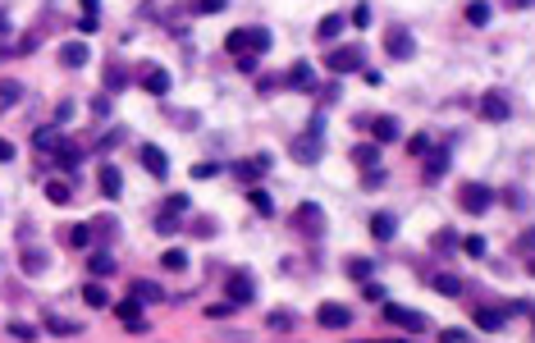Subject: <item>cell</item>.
<instances>
[{
  "instance_id": "6da1fadb",
  "label": "cell",
  "mask_w": 535,
  "mask_h": 343,
  "mask_svg": "<svg viewBox=\"0 0 535 343\" xmlns=\"http://www.w3.org/2000/svg\"><path fill=\"white\" fill-rule=\"evenodd\" d=\"M320 142H325V115H316V119H311V128H306L302 137H293V142H288V151H293L302 165H316V160H320Z\"/></svg>"
},
{
  "instance_id": "7a4b0ae2",
  "label": "cell",
  "mask_w": 535,
  "mask_h": 343,
  "mask_svg": "<svg viewBox=\"0 0 535 343\" xmlns=\"http://www.w3.org/2000/svg\"><path fill=\"white\" fill-rule=\"evenodd\" d=\"M384 316H389V325H398V330H407V334H426V330H430V316H426V311L398 307V302H389V307H384Z\"/></svg>"
},
{
  "instance_id": "3957f363",
  "label": "cell",
  "mask_w": 535,
  "mask_h": 343,
  "mask_svg": "<svg viewBox=\"0 0 535 343\" xmlns=\"http://www.w3.org/2000/svg\"><path fill=\"white\" fill-rule=\"evenodd\" d=\"M288 224L302 229V233H325V206H320V201H302V206L288 215Z\"/></svg>"
},
{
  "instance_id": "277c9868",
  "label": "cell",
  "mask_w": 535,
  "mask_h": 343,
  "mask_svg": "<svg viewBox=\"0 0 535 343\" xmlns=\"http://www.w3.org/2000/svg\"><path fill=\"white\" fill-rule=\"evenodd\" d=\"M256 298V279L247 275V270H229V279H224V302H233V307H242V302Z\"/></svg>"
},
{
  "instance_id": "5b68a950",
  "label": "cell",
  "mask_w": 535,
  "mask_h": 343,
  "mask_svg": "<svg viewBox=\"0 0 535 343\" xmlns=\"http://www.w3.org/2000/svg\"><path fill=\"white\" fill-rule=\"evenodd\" d=\"M481 115H485L490 124H508V115H513V101H508V92H503V87H490V92L481 97Z\"/></svg>"
},
{
  "instance_id": "8992f818",
  "label": "cell",
  "mask_w": 535,
  "mask_h": 343,
  "mask_svg": "<svg viewBox=\"0 0 535 343\" xmlns=\"http://www.w3.org/2000/svg\"><path fill=\"white\" fill-rule=\"evenodd\" d=\"M384 51H389L393 60H412V56H416V37H412V28H398V23H393L389 33H384Z\"/></svg>"
},
{
  "instance_id": "52a82bcc",
  "label": "cell",
  "mask_w": 535,
  "mask_h": 343,
  "mask_svg": "<svg viewBox=\"0 0 535 343\" xmlns=\"http://www.w3.org/2000/svg\"><path fill=\"white\" fill-rule=\"evenodd\" d=\"M490 201H494V192L485 188V183H462V192H458V206H462V210H471V215L490 210Z\"/></svg>"
},
{
  "instance_id": "ba28073f",
  "label": "cell",
  "mask_w": 535,
  "mask_h": 343,
  "mask_svg": "<svg viewBox=\"0 0 535 343\" xmlns=\"http://www.w3.org/2000/svg\"><path fill=\"white\" fill-rule=\"evenodd\" d=\"M316 325H320V330H348V325H352V307H343V302H325V307L316 311Z\"/></svg>"
},
{
  "instance_id": "9c48e42d",
  "label": "cell",
  "mask_w": 535,
  "mask_h": 343,
  "mask_svg": "<svg viewBox=\"0 0 535 343\" xmlns=\"http://www.w3.org/2000/svg\"><path fill=\"white\" fill-rule=\"evenodd\" d=\"M329 74H352V69H361V51L357 46H339V51H329L325 56Z\"/></svg>"
},
{
  "instance_id": "30bf717a",
  "label": "cell",
  "mask_w": 535,
  "mask_h": 343,
  "mask_svg": "<svg viewBox=\"0 0 535 343\" xmlns=\"http://www.w3.org/2000/svg\"><path fill=\"white\" fill-rule=\"evenodd\" d=\"M170 87H174L170 69H160V65H147L142 69V92H151V97H170Z\"/></svg>"
},
{
  "instance_id": "8fae6325",
  "label": "cell",
  "mask_w": 535,
  "mask_h": 343,
  "mask_svg": "<svg viewBox=\"0 0 535 343\" xmlns=\"http://www.w3.org/2000/svg\"><path fill=\"white\" fill-rule=\"evenodd\" d=\"M142 165H147L151 178H170V156H165L156 142H142Z\"/></svg>"
},
{
  "instance_id": "7c38bea8",
  "label": "cell",
  "mask_w": 535,
  "mask_h": 343,
  "mask_svg": "<svg viewBox=\"0 0 535 343\" xmlns=\"http://www.w3.org/2000/svg\"><path fill=\"white\" fill-rule=\"evenodd\" d=\"M138 307H142V302H133V298H124V302H115V316H120V321L129 325L133 334H147V321H142V311H138Z\"/></svg>"
},
{
  "instance_id": "4fadbf2b",
  "label": "cell",
  "mask_w": 535,
  "mask_h": 343,
  "mask_svg": "<svg viewBox=\"0 0 535 343\" xmlns=\"http://www.w3.org/2000/svg\"><path fill=\"white\" fill-rule=\"evenodd\" d=\"M398 133H403V128H398V119H393V115H380V119H371V137H375V147H380V142H393Z\"/></svg>"
},
{
  "instance_id": "5bb4252c",
  "label": "cell",
  "mask_w": 535,
  "mask_h": 343,
  "mask_svg": "<svg viewBox=\"0 0 535 343\" xmlns=\"http://www.w3.org/2000/svg\"><path fill=\"white\" fill-rule=\"evenodd\" d=\"M60 65H65V69H83V65H88V46H83V42H65V46H60Z\"/></svg>"
},
{
  "instance_id": "9a60e30c",
  "label": "cell",
  "mask_w": 535,
  "mask_h": 343,
  "mask_svg": "<svg viewBox=\"0 0 535 343\" xmlns=\"http://www.w3.org/2000/svg\"><path fill=\"white\" fill-rule=\"evenodd\" d=\"M101 192H106V197H120L124 192V174H120V165H101Z\"/></svg>"
},
{
  "instance_id": "2e32d148",
  "label": "cell",
  "mask_w": 535,
  "mask_h": 343,
  "mask_svg": "<svg viewBox=\"0 0 535 343\" xmlns=\"http://www.w3.org/2000/svg\"><path fill=\"white\" fill-rule=\"evenodd\" d=\"M352 165L375 169V165H380V147H375V142H357V147H352Z\"/></svg>"
},
{
  "instance_id": "e0dca14e",
  "label": "cell",
  "mask_w": 535,
  "mask_h": 343,
  "mask_svg": "<svg viewBox=\"0 0 535 343\" xmlns=\"http://www.w3.org/2000/svg\"><path fill=\"white\" fill-rule=\"evenodd\" d=\"M503 321H508V316H503L499 307H481V311H476V330H485V334L503 330Z\"/></svg>"
},
{
  "instance_id": "ac0fdd59",
  "label": "cell",
  "mask_w": 535,
  "mask_h": 343,
  "mask_svg": "<svg viewBox=\"0 0 535 343\" xmlns=\"http://www.w3.org/2000/svg\"><path fill=\"white\" fill-rule=\"evenodd\" d=\"M224 51H233L238 60H247V51H252V33H247V28H233V33L224 37Z\"/></svg>"
},
{
  "instance_id": "d6986e66",
  "label": "cell",
  "mask_w": 535,
  "mask_h": 343,
  "mask_svg": "<svg viewBox=\"0 0 535 343\" xmlns=\"http://www.w3.org/2000/svg\"><path fill=\"white\" fill-rule=\"evenodd\" d=\"M160 298H165V288L156 279H138L133 284V302H160Z\"/></svg>"
},
{
  "instance_id": "ffe728a7",
  "label": "cell",
  "mask_w": 535,
  "mask_h": 343,
  "mask_svg": "<svg viewBox=\"0 0 535 343\" xmlns=\"http://www.w3.org/2000/svg\"><path fill=\"white\" fill-rule=\"evenodd\" d=\"M393 229H398V224H393V215H389V210H375V215H371V233L380 238V243H389V238H393Z\"/></svg>"
},
{
  "instance_id": "44dd1931",
  "label": "cell",
  "mask_w": 535,
  "mask_h": 343,
  "mask_svg": "<svg viewBox=\"0 0 535 343\" xmlns=\"http://www.w3.org/2000/svg\"><path fill=\"white\" fill-rule=\"evenodd\" d=\"M284 83H293L297 92H311V65H306V60H297V65L284 74Z\"/></svg>"
},
{
  "instance_id": "7402d4cb",
  "label": "cell",
  "mask_w": 535,
  "mask_h": 343,
  "mask_svg": "<svg viewBox=\"0 0 535 343\" xmlns=\"http://www.w3.org/2000/svg\"><path fill=\"white\" fill-rule=\"evenodd\" d=\"M462 14H467V23H471V28H485V23L494 19V5H485V0H476V5H467V10H462Z\"/></svg>"
},
{
  "instance_id": "603a6c76",
  "label": "cell",
  "mask_w": 535,
  "mask_h": 343,
  "mask_svg": "<svg viewBox=\"0 0 535 343\" xmlns=\"http://www.w3.org/2000/svg\"><path fill=\"white\" fill-rule=\"evenodd\" d=\"M430 284H435V293H444V298H462V279L458 275H430Z\"/></svg>"
},
{
  "instance_id": "cb8c5ba5",
  "label": "cell",
  "mask_w": 535,
  "mask_h": 343,
  "mask_svg": "<svg viewBox=\"0 0 535 343\" xmlns=\"http://www.w3.org/2000/svg\"><path fill=\"white\" fill-rule=\"evenodd\" d=\"M33 147H37V151H55V147H60V128H55V124L37 128V133H33Z\"/></svg>"
},
{
  "instance_id": "d4e9b609",
  "label": "cell",
  "mask_w": 535,
  "mask_h": 343,
  "mask_svg": "<svg viewBox=\"0 0 535 343\" xmlns=\"http://www.w3.org/2000/svg\"><path fill=\"white\" fill-rule=\"evenodd\" d=\"M46 201H55V206H69V201H74V188H69V183H60V178H51V183H46Z\"/></svg>"
},
{
  "instance_id": "484cf974",
  "label": "cell",
  "mask_w": 535,
  "mask_h": 343,
  "mask_svg": "<svg viewBox=\"0 0 535 343\" xmlns=\"http://www.w3.org/2000/svg\"><path fill=\"white\" fill-rule=\"evenodd\" d=\"M448 174V151H426V178H444Z\"/></svg>"
},
{
  "instance_id": "4316f807",
  "label": "cell",
  "mask_w": 535,
  "mask_h": 343,
  "mask_svg": "<svg viewBox=\"0 0 535 343\" xmlns=\"http://www.w3.org/2000/svg\"><path fill=\"white\" fill-rule=\"evenodd\" d=\"M51 156H55V165H60V169H74V165H78V156H83V151H78L74 142H60Z\"/></svg>"
},
{
  "instance_id": "83f0119b",
  "label": "cell",
  "mask_w": 535,
  "mask_h": 343,
  "mask_svg": "<svg viewBox=\"0 0 535 343\" xmlns=\"http://www.w3.org/2000/svg\"><path fill=\"white\" fill-rule=\"evenodd\" d=\"M97 14H101V5H97V0H88V5H83V14H78V28H83V33H97V28H101Z\"/></svg>"
},
{
  "instance_id": "f1b7e54d",
  "label": "cell",
  "mask_w": 535,
  "mask_h": 343,
  "mask_svg": "<svg viewBox=\"0 0 535 343\" xmlns=\"http://www.w3.org/2000/svg\"><path fill=\"white\" fill-rule=\"evenodd\" d=\"M88 270H92L97 279H110V275H115V261H110V252H97V256L88 261Z\"/></svg>"
},
{
  "instance_id": "f546056e",
  "label": "cell",
  "mask_w": 535,
  "mask_h": 343,
  "mask_svg": "<svg viewBox=\"0 0 535 343\" xmlns=\"http://www.w3.org/2000/svg\"><path fill=\"white\" fill-rule=\"evenodd\" d=\"M339 33H343V19H339V14H329V19H320V28H316V37H320V42H334Z\"/></svg>"
},
{
  "instance_id": "4dcf8cb0",
  "label": "cell",
  "mask_w": 535,
  "mask_h": 343,
  "mask_svg": "<svg viewBox=\"0 0 535 343\" xmlns=\"http://www.w3.org/2000/svg\"><path fill=\"white\" fill-rule=\"evenodd\" d=\"M65 243L69 247H88L92 243V229H88V224H69V229H65Z\"/></svg>"
},
{
  "instance_id": "1f68e13d",
  "label": "cell",
  "mask_w": 535,
  "mask_h": 343,
  "mask_svg": "<svg viewBox=\"0 0 535 343\" xmlns=\"http://www.w3.org/2000/svg\"><path fill=\"white\" fill-rule=\"evenodd\" d=\"M265 169H270V156H256V160H242V165H238V174L242 178H256V174H265Z\"/></svg>"
},
{
  "instance_id": "d6a6232c",
  "label": "cell",
  "mask_w": 535,
  "mask_h": 343,
  "mask_svg": "<svg viewBox=\"0 0 535 343\" xmlns=\"http://www.w3.org/2000/svg\"><path fill=\"white\" fill-rule=\"evenodd\" d=\"M247 33H252V60L261 51H270V28H247Z\"/></svg>"
},
{
  "instance_id": "836d02e7",
  "label": "cell",
  "mask_w": 535,
  "mask_h": 343,
  "mask_svg": "<svg viewBox=\"0 0 535 343\" xmlns=\"http://www.w3.org/2000/svg\"><path fill=\"white\" fill-rule=\"evenodd\" d=\"M247 201H252L256 210H261V215H274V201H270V192H265V188H252V192H247Z\"/></svg>"
},
{
  "instance_id": "e575fe53",
  "label": "cell",
  "mask_w": 535,
  "mask_h": 343,
  "mask_svg": "<svg viewBox=\"0 0 535 343\" xmlns=\"http://www.w3.org/2000/svg\"><path fill=\"white\" fill-rule=\"evenodd\" d=\"M160 266H165V270H183V266H188V252H183V247H170V252L160 256Z\"/></svg>"
},
{
  "instance_id": "d590c367",
  "label": "cell",
  "mask_w": 535,
  "mask_h": 343,
  "mask_svg": "<svg viewBox=\"0 0 535 343\" xmlns=\"http://www.w3.org/2000/svg\"><path fill=\"white\" fill-rule=\"evenodd\" d=\"M83 302H88V307H110V298H106V288H101V284L83 288Z\"/></svg>"
},
{
  "instance_id": "8d00e7d4",
  "label": "cell",
  "mask_w": 535,
  "mask_h": 343,
  "mask_svg": "<svg viewBox=\"0 0 535 343\" xmlns=\"http://www.w3.org/2000/svg\"><path fill=\"white\" fill-rule=\"evenodd\" d=\"M46 330H51V334H78V325H74V321H65V316H55V311H51V316H46Z\"/></svg>"
},
{
  "instance_id": "74e56055",
  "label": "cell",
  "mask_w": 535,
  "mask_h": 343,
  "mask_svg": "<svg viewBox=\"0 0 535 343\" xmlns=\"http://www.w3.org/2000/svg\"><path fill=\"white\" fill-rule=\"evenodd\" d=\"M343 23H352V28H366V23H371V5H352Z\"/></svg>"
},
{
  "instance_id": "f35d334b",
  "label": "cell",
  "mask_w": 535,
  "mask_h": 343,
  "mask_svg": "<svg viewBox=\"0 0 535 343\" xmlns=\"http://www.w3.org/2000/svg\"><path fill=\"white\" fill-rule=\"evenodd\" d=\"M265 325H270V330H293V311H270Z\"/></svg>"
},
{
  "instance_id": "ab89813d",
  "label": "cell",
  "mask_w": 535,
  "mask_h": 343,
  "mask_svg": "<svg viewBox=\"0 0 535 343\" xmlns=\"http://www.w3.org/2000/svg\"><path fill=\"white\" fill-rule=\"evenodd\" d=\"M19 97H23V83H14V78H10V83H0V101H5V106H14Z\"/></svg>"
},
{
  "instance_id": "60d3db41",
  "label": "cell",
  "mask_w": 535,
  "mask_h": 343,
  "mask_svg": "<svg viewBox=\"0 0 535 343\" xmlns=\"http://www.w3.org/2000/svg\"><path fill=\"white\" fill-rule=\"evenodd\" d=\"M10 334L14 339H33L37 343V325H28V321H10Z\"/></svg>"
},
{
  "instance_id": "b9f144b4",
  "label": "cell",
  "mask_w": 535,
  "mask_h": 343,
  "mask_svg": "<svg viewBox=\"0 0 535 343\" xmlns=\"http://www.w3.org/2000/svg\"><path fill=\"white\" fill-rule=\"evenodd\" d=\"M23 266H28V275H42V266H46V252H23Z\"/></svg>"
},
{
  "instance_id": "7bdbcfd3",
  "label": "cell",
  "mask_w": 535,
  "mask_h": 343,
  "mask_svg": "<svg viewBox=\"0 0 535 343\" xmlns=\"http://www.w3.org/2000/svg\"><path fill=\"white\" fill-rule=\"evenodd\" d=\"M106 83H110V87H124V65H120V60H110V65H106Z\"/></svg>"
},
{
  "instance_id": "ee69618b",
  "label": "cell",
  "mask_w": 535,
  "mask_h": 343,
  "mask_svg": "<svg viewBox=\"0 0 535 343\" xmlns=\"http://www.w3.org/2000/svg\"><path fill=\"white\" fill-rule=\"evenodd\" d=\"M188 206H192V201H188L183 192H179V197H170V201H165V215H183Z\"/></svg>"
},
{
  "instance_id": "f6af8a7d",
  "label": "cell",
  "mask_w": 535,
  "mask_h": 343,
  "mask_svg": "<svg viewBox=\"0 0 535 343\" xmlns=\"http://www.w3.org/2000/svg\"><path fill=\"white\" fill-rule=\"evenodd\" d=\"M407 151H412V156H426V151H430V137H426V133L407 137Z\"/></svg>"
},
{
  "instance_id": "bcb514c9",
  "label": "cell",
  "mask_w": 535,
  "mask_h": 343,
  "mask_svg": "<svg viewBox=\"0 0 535 343\" xmlns=\"http://www.w3.org/2000/svg\"><path fill=\"white\" fill-rule=\"evenodd\" d=\"M220 174V160L211 165V160H201V165H192V178H215Z\"/></svg>"
},
{
  "instance_id": "7dc6e473",
  "label": "cell",
  "mask_w": 535,
  "mask_h": 343,
  "mask_svg": "<svg viewBox=\"0 0 535 343\" xmlns=\"http://www.w3.org/2000/svg\"><path fill=\"white\" fill-rule=\"evenodd\" d=\"M462 252H467V256H485V238H462Z\"/></svg>"
},
{
  "instance_id": "c3c4849f",
  "label": "cell",
  "mask_w": 535,
  "mask_h": 343,
  "mask_svg": "<svg viewBox=\"0 0 535 343\" xmlns=\"http://www.w3.org/2000/svg\"><path fill=\"white\" fill-rule=\"evenodd\" d=\"M471 334L467 330H439V343H467Z\"/></svg>"
},
{
  "instance_id": "681fc988",
  "label": "cell",
  "mask_w": 535,
  "mask_h": 343,
  "mask_svg": "<svg viewBox=\"0 0 535 343\" xmlns=\"http://www.w3.org/2000/svg\"><path fill=\"white\" fill-rule=\"evenodd\" d=\"M348 275L352 279H366V275H371V261H348Z\"/></svg>"
},
{
  "instance_id": "f907efd6",
  "label": "cell",
  "mask_w": 535,
  "mask_h": 343,
  "mask_svg": "<svg viewBox=\"0 0 535 343\" xmlns=\"http://www.w3.org/2000/svg\"><path fill=\"white\" fill-rule=\"evenodd\" d=\"M229 311H233V302H211V307H206V316L215 321V316H229Z\"/></svg>"
},
{
  "instance_id": "816d5d0a",
  "label": "cell",
  "mask_w": 535,
  "mask_h": 343,
  "mask_svg": "<svg viewBox=\"0 0 535 343\" xmlns=\"http://www.w3.org/2000/svg\"><path fill=\"white\" fill-rule=\"evenodd\" d=\"M224 10V0H201V5H197V14H220Z\"/></svg>"
},
{
  "instance_id": "f5cc1de1",
  "label": "cell",
  "mask_w": 535,
  "mask_h": 343,
  "mask_svg": "<svg viewBox=\"0 0 535 343\" xmlns=\"http://www.w3.org/2000/svg\"><path fill=\"white\" fill-rule=\"evenodd\" d=\"M92 110H97L101 119H106V115H110V97H97V101H92Z\"/></svg>"
},
{
  "instance_id": "db71d44e",
  "label": "cell",
  "mask_w": 535,
  "mask_h": 343,
  "mask_svg": "<svg viewBox=\"0 0 535 343\" xmlns=\"http://www.w3.org/2000/svg\"><path fill=\"white\" fill-rule=\"evenodd\" d=\"M0 160H14V142H5V137H0Z\"/></svg>"
},
{
  "instance_id": "11a10c76",
  "label": "cell",
  "mask_w": 535,
  "mask_h": 343,
  "mask_svg": "<svg viewBox=\"0 0 535 343\" xmlns=\"http://www.w3.org/2000/svg\"><path fill=\"white\" fill-rule=\"evenodd\" d=\"M10 33V19H5V10H0V37Z\"/></svg>"
}]
</instances>
